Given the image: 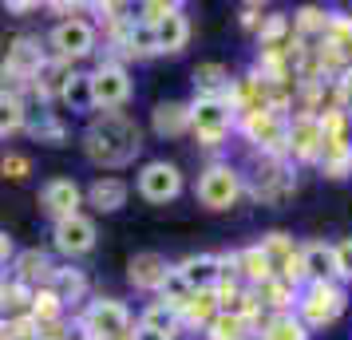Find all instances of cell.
I'll return each instance as SVG.
<instances>
[{"mask_svg": "<svg viewBox=\"0 0 352 340\" xmlns=\"http://www.w3.org/2000/svg\"><path fill=\"white\" fill-rule=\"evenodd\" d=\"M333 253H336V277H340V281H352V238L336 242Z\"/></svg>", "mask_w": 352, "mask_h": 340, "instance_id": "f35d334b", "label": "cell"}, {"mask_svg": "<svg viewBox=\"0 0 352 340\" xmlns=\"http://www.w3.org/2000/svg\"><path fill=\"white\" fill-rule=\"evenodd\" d=\"M44 48H40V40H32V36H20L16 44L8 48V60H4V67H8V76H16V80H36V71L44 67Z\"/></svg>", "mask_w": 352, "mask_h": 340, "instance_id": "9a60e30c", "label": "cell"}, {"mask_svg": "<svg viewBox=\"0 0 352 340\" xmlns=\"http://www.w3.org/2000/svg\"><path fill=\"white\" fill-rule=\"evenodd\" d=\"M127 340H170V337H162V332H151V328H143V324H139V328H135Z\"/></svg>", "mask_w": 352, "mask_h": 340, "instance_id": "7bdbcfd3", "label": "cell"}, {"mask_svg": "<svg viewBox=\"0 0 352 340\" xmlns=\"http://www.w3.org/2000/svg\"><path fill=\"white\" fill-rule=\"evenodd\" d=\"M320 174L324 179H349L352 174V143H320Z\"/></svg>", "mask_w": 352, "mask_h": 340, "instance_id": "44dd1931", "label": "cell"}, {"mask_svg": "<svg viewBox=\"0 0 352 340\" xmlns=\"http://www.w3.org/2000/svg\"><path fill=\"white\" fill-rule=\"evenodd\" d=\"M234 273V253L230 258H214V253H194V258H186L182 265H178V277L190 285L194 293L202 289H214L222 277Z\"/></svg>", "mask_w": 352, "mask_h": 340, "instance_id": "ba28073f", "label": "cell"}, {"mask_svg": "<svg viewBox=\"0 0 352 340\" xmlns=\"http://www.w3.org/2000/svg\"><path fill=\"white\" fill-rule=\"evenodd\" d=\"M241 127H245V135H250V143L261 146V155H285V131L289 123L281 119V115L273 111H254V115H241Z\"/></svg>", "mask_w": 352, "mask_h": 340, "instance_id": "9c48e42d", "label": "cell"}, {"mask_svg": "<svg viewBox=\"0 0 352 340\" xmlns=\"http://www.w3.org/2000/svg\"><path fill=\"white\" fill-rule=\"evenodd\" d=\"M151 28H155V48L159 52H182L186 40H190V20L182 16V8H175L170 16H162Z\"/></svg>", "mask_w": 352, "mask_h": 340, "instance_id": "ac0fdd59", "label": "cell"}, {"mask_svg": "<svg viewBox=\"0 0 352 340\" xmlns=\"http://www.w3.org/2000/svg\"><path fill=\"white\" fill-rule=\"evenodd\" d=\"M143 328H151V332H162V337H170L175 340L178 337V324H182V317H178L175 308H166V305H151L143 313Z\"/></svg>", "mask_w": 352, "mask_h": 340, "instance_id": "4dcf8cb0", "label": "cell"}, {"mask_svg": "<svg viewBox=\"0 0 352 340\" xmlns=\"http://www.w3.org/2000/svg\"><path fill=\"white\" fill-rule=\"evenodd\" d=\"M80 202H83V190L72 179H52L48 186L40 190V206H44L56 222H64V218H72V214H80Z\"/></svg>", "mask_w": 352, "mask_h": 340, "instance_id": "5bb4252c", "label": "cell"}, {"mask_svg": "<svg viewBox=\"0 0 352 340\" xmlns=\"http://www.w3.org/2000/svg\"><path fill=\"white\" fill-rule=\"evenodd\" d=\"M178 317H182V321H190V324H202V328H206V324L214 321V317H218V301H214V293H210V289L194 293L190 301H186V308H182Z\"/></svg>", "mask_w": 352, "mask_h": 340, "instance_id": "f546056e", "label": "cell"}, {"mask_svg": "<svg viewBox=\"0 0 352 340\" xmlns=\"http://www.w3.org/2000/svg\"><path fill=\"white\" fill-rule=\"evenodd\" d=\"M60 301H56V297H52L48 289H36L32 293V321L36 324H52V321H60Z\"/></svg>", "mask_w": 352, "mask_h": 340, "instance_id": "8d00e7d4", "label": "cell"}, {"mask_svg": "<svg viewBox=\"0 0 352 340\" xmlns=\"http://www.w3.org/2000/svg\"><path fill=\"white\" fill-rule=\"evenodd\" d=\"M285 155H293V159H301V162H313L320 155V123H317V115L301 111V115L289 119Z\"/></svg>", "mask_w": 352, "mask_h": 340, "instance_id": "8fae6325", "label": "cell"}, {"mask_svg": "<svg viewBox=\"0 0 352 340\" xmlns=\"http://www.w3.org/2000/svg\"><path fill=\"white\" fill-rule=\"evenodd\" d=\"M344 115H349V131H352V103H349V111H344Z\"/></svg>", "mask_w": 352, "mask_h": 340, "instance_id": "bcb514c9", "label": "cell"}, {"mask_svg": "<svg viewBox=\"0 0 352 340\" xmlns=\"http://www.w3.org/2000/svg\"><path fill=\"white\" fill-rule=\"evenodd\" d=\"M52 238H56V249H64L67 258H80L87 249H96V222L83 214H72L64 222H56Z\"/></svg>", "mask_w": 352, "mask_h": 340, "instance_id": "4fadbf2b", "label": "cell"}, {"mask_svg": "<svg viewBox=\"0 0 352 340\" xmlns=\"http://www.w3.org/2000/svg\"><path fill=\"white\" fill-rule=\"evenodd\" d=\"M159 297H162L159 305H166V308H175V313H182V308H186V301L194 297V289L186 285V281H182V277H178V269H170V273H166V281H162Z\"/></svg>", "mask_w": 352, "mask_h": 340, "instance_id": "1f68e13d", "label": "cell"}, {"mask_svg": "<svg viewBox=\"0 0 352 340\" xmlns=\"http://www.w3.org/2000/svg\"><path fill=\"white\" fill-rule=\"evenodd\" d=\"M234 273H241L250 285H265L273 277V269H270V261H265V253L257 245H250V249L234 253Z\"/></svg>", "mask_w": 352, "mask_h": 340, "instance_id": "603a6c76", "label": "cell"}, {"mask_svg": "<svg viewBox=\"0 0 352 340\" xmlns=\"http://www.w3.org/2000/svg\"><path fill=\"white\" fill-rule=\"evenodd\" d=\"M261 337L265 340H309V328L301 324V317H293V313H277V317L265 321Z\"/></svg>", "mask_w": 352, "mask_h": 340, "instance_id": "484cf974", "label": "cell"}, {"mask_svg": "<svg viewBox=\"0 0 352 340\" xmlns=\"http://www.w3.org/2000/svg\"><path fill=\"white\" fill-rule=\"evenodd\" d=\"M123 48H127V56H155V28L151 24H143V20H131L127 32H123Z\"/></svg>", "mask_w": 352, "mask_h": 340, "instance_id": "83f0119b", "label": "cell"}, {"mask_svg": "<svg viewBox=\"0 0 352 340\" xmlns=\"http://www.w3.org/2000/svg\"><path fill=\"white\" fill-rule=\"evenodd\" d=\"M178 4H159V0H151V4H143V24H159L162 16H170Z\"/></svg>", "mask_w": 352, "mask_h": 340, "instance_id": "60d3db41", "label": "cell"}, {"mask_svg": "<svg viewBox=\"0 0 352 340\" xmlns=\"http://www.w3.org/2000/svg\"><path fill=\"white\" fill-rule=\"evenodd\" d=\"M293 28H297V32H320L324 36V28H329V12L317 8V4H305L301 12L293 16Z\"/></svg>", "mask_w": 352, "mask_h": 340, "instance_id": "74e56055", "label": "cell"}, {"mask_svg": "<svg viewBox=\"0 0 352 340\" xmlns=\"http://www.w3.org/2000/svg\"><path fill=\"white\" fill-rule=\"evenodd\" d=\"M297 305H301V324L305 328H324V324H333L336 317L344 313L349 297H344V289H340L336 281H309Z\"/></svg>", "mask_w": 352, "mask_h": 340, "instance_id": "7a4b0ae2", "label": "cell"}, {"mask_svg": "<svg viewBox=\"0 0 352 340\" xmlns=\"http://www.w3.org/2000/svg\"><path fill=\"white\" fill-rule=\"evenodd\" d=\"M60 95H64V103L72 111H91V107H96V103H91V83H87V76H76V71L67 76Z\"/></svg>", "mask_w": 352, "mask_h": 340, "instance_id": "d6a6232c", "label": "cell"}, {"mask_svg": "<svg viewBox=\"0 0 352 340\" xmlns=\"http://www.w3.org/2000/svg\"><path fill=\"white\" fill-rule=\"evenodd\" d=\"M24 99L12 95V91H0V135H8V131H20L24 127Z\"/></svg>", "mask_w": 352, "mask_h": 340, "instance_id": "836d02e7", "label": "cell"}, {"mask_svg": "<svg viewBox=\"0 0 352 340\" xmlns=\"http://www.w3.org/2000/svg\"><path fill=\"white\" fill-rule=\"evenodd\" d=\"M139 194L146 202H155V206L178 198L182 194V170H178L175 162H146L143 174H139Z\"/></svg>", "mask_w": 352, "mask_h": 340, "instance_id": "52a82bcc", "label": "cell"}, {"mask_svg": "<svg viewBox=\"0 0 352 340\" xmlns=\"http://www.w3.org/2000/svg\"><path fill=\"white\" fill-rule=\"evenodd\" d=\"M241 340H265V337H261V332H245Z\"/></svg>", "mask_w": 352, "mask_h": 340, "instance_id": "f6af8a7d", "label": "cell"}, {"mask_svg": "<svg viewBox=\"0 0 352 340\" xmlns=\"http://www.w3.org/2000/svg\"><path fill=\"white\" fill-rule=\"evenodd\" d=\"M261 20H265L261 4H241V24L245 28H261Z\"/></svg>", "mask_w": 352, "mask_h": 340, "instance_id": "b9f144b4", "label": "cell"}, {"mask_svg": "<svg viewBox=\"0 0 352 340\" xmlns=\"http://www.w3.org/2000/svg\"><path fill=\"white\" fill-rule=\"evenodd\" d=\"M52 277V265L44 253H36V249H28V253H20L16 258V285H32V281H48Z\"/></svg>", "mask_w": 352, "mask_h": 340, "instance_id": "4316f807", "label": "cell"}, {"mask_svg": "<svg viewBox=\"0 0 352 340\" xmlns=\"http://www.w3.org/2000/svg\"><path fill=\"white\" fill-rule=\"evenodd\" d=\"M257 301H261V305H273L277 313H289V305L297 301V289L285 285L281 277H270L265 285H257Z\"/></svg>", "mask_w": 352, "mask_h": 340, "instance_id": "f1b7e54d", "label": "cell"}, {"mask_svg": "<svg viewBox=\"0 0 352 340\" xmlns=\"http://www.w3.org/2000/svg\"><path fill=\"white\" fill-rule=\"evenodd\" d=\"M87 83H91V103L96 107H107V111H119L131 95V80L119 64H99L87 76Z\"/></svg>", "mask_w": 352, "mask_h": 340, "instance_id": "8992f818", "label": "cell"}, {"mask_svg": "<svg viewBox=\"0 0 352 340\" xmlns=\"http://www.w3.org/2000/svg\"><path fill=\"white\" fill-rule=\"evenodd\" d=\"M324 44H329V48H336L340 56H349V52H352V16H329Z\"/></svg>", "mask_w": 352, "mask_h": 340, "instance_id": "d590c367", "label": "cell"}, {"mask_svg": "<svg viewBox=\"0 0 352 340\" xmlns=\"http://www.w3.org/2000/svg\"><path fill=\"white\" fill-rule=\"evenodd\" d=\"M83 146L91 162H103V166H123L139 155V127L135 119H127L123 111H103V119H96L87 135H83Z\"/></svg>", "mask_w": 352, "mask_h": 340, "instance_id": "6da1fadb", "label": "cell"}, {"mask_svg": "<svg viewBox=\"0 0 352 340\" xmlns=\"http://www.w3.org/2000/svg\"><path fill=\"white\" fill-rule=\"evenodd\" d=\"M198 198H202V206H210V210H230L241 198V174L230 162L210 166L206 174L198 179Z\"/></svg>", "mask_w": 352, "mask_h": 340, "instance_id": "277c9868", "label": "cell"}, {"mask_svg": "<svg viewBox=\"0 0 352 340\" xmlns=\"http://www.w3.org/2000/svg\"><path fill=\"white\" fill-rule=\"evenodd\" d=\"M48 293L60 301V305H64V301H80L83 293H87V281H83L80 269H52Z\"/></svg>", "mask_w": 352, "mask_h": 340, "instance_id": "cb8c5ba5", "label": "cell"}, {"mask_svg": "<svg viewBox=\"0 0 352 340\" xmlns=\"http://www.w3.org/2000/svg\"><path fill=\"white\" fill-rule=\"evenodd\" d=\"M349 56H352V52H349Z\"/></svg>", "mask_w": 352, "mask_h": 340, "instance_id": "7dc6e473", "label": "cell"}, {"mask_svg": "<svg viewBox=\"0 0 352 340\" xmlns=\"http://www.w3.org/2000/svg\"><path fill=\"white\" fill-rule=\"evenodd\" d=\"M257 249L265 253V261H270V269H273V277L281 273V265H285L293 253H297V245H293V238L289 234H281V229H273V234H265L261 242H257Z\"/></svg>", "mask_w": 352, "mask_h": 340, "instance_id": "d4e9b609", "label": "cell"}, {"mask_svg": "<svg viewBox=\"0 0 352 340\" xmlns=\"http://www.w3.org/2000/svg\"><path fill=\"white\" fill-rule=\"evenodd\" d=\"M254 194L261 198V202H281V198L293 194V174L285 170V162L277 159V155H261Z\"/></svg>", "mask_w": 352, "mask_h": 340, "instance_id": "7c38bea8", "label": "cell"}, {"mask_svg": "<svg viewBox=\"0 0 352 340\" xmlns=\"http://www.w3.org/2000/svg\"><path fill=\"white\" fill-rule=\"evenodd\" d=\"M301 269H305V281H333V277H336L333 245H329V242L301 245Z\"/></svg>", "mask_w": 352, "mask_h": 340, "instance_id": "e0dca14e", "label": "cell"}, {"mask_svg": "<svg viewBox=\"0 0 352 340\" xmlns=\"http://www.w3.org/2000/svg\"><path fill=\"white\" fill-rule=\"evenodd\" d=\"M230 127H234V111L222 99H194L190 103V131L206 146H218L230 135Z\"/></svg>", "mask_w": 352, "mask_h": 340, "instance_id": "5b68a950", "label": "cell"}, {"mask_svg": "<svg viewBox=\"0 0 352 340\" xmlns=\"http://www.w3.org/2000/svg\"><path fill=\"white\" fill-rule=\"evenodd\" d=\"M8 253H12V242H8V238H4V234H0V261L8 258Z\"/></svg>", "mask_w": 352, "mask_h": 340, "instance_id": "ee69618b", "label": "cell"}, {"mask_svg": "<svg viewBox=\"0 0 352 340\" xmlns=\"http://www.w3.org/2000/svg\"><path fill=\"white\" fill-rule=\"evenodd\" d=\"M230 71H226L222 64H198L194 67V91H198V99H226V91H230Z\"/></svg>", "mask_w": 352, "mask_h": 340, "instance_id": "ffe728a7", "label": "cell"}, {"mask_svg": "<svg viewBox=\"0 0 352 340\" xmlns=\"http://www.w3.org/2000/svg\"><path fill=\"white\" fill-rule=\"evenodd\" d=\"M166 273H170V265H166L162 253H135L131 265H127L131 285H135V289H146V293H159Z\"/></svg>", "mask_w": 352, "mask_h": 340, "instance_id": "2e32d148", "label": "cell"}, {"mask_svg": "<svg viewBox=\"0 0 352 340\" xmlns=\"http://www.w3.org/2000/svg\"><path fill=\"white\" fill-rule=\"evenodd\" d=\"M83 332L87 340H127L131 337V313L111 297H99L83 313Z\"/></svg>", "mask_w": 352, "mask_h": 340, "instance_id": "3957f363", "label": "cell"}, {"mask_svg": "<svg viewBox=\"0 0 352 340\" xmlns=\"http://www.w3.org/2000/svg\"><path fill=\"white\" fill-rule=\"evenodd\" d=\"M127 194H131L127 182H123V179H111V174H107V179H96V182H91V190H87V202H91L99 214H115L119 206H127Z\"/></svg>", "mask_w": 352, "mask_h": 340, "instance_id": "d6986e66", "label": "cell"}, {"mask_svg": "<svg viewBox=\"0 0 352 340\" xmlns=\"http://www.w3.org/2000/svg\"><path fill=\"white\" fill-rule=\"evenodd\" d=\"M155 131L166 135V139H175V135H186L190 131V107L186 103H159L155 107Z\"/></svg>", "mask_w": 352, "mask_h": 340, "instance_id": "7402d4cb", "label": "cell"}, {"mask_svg": "<svg viewBox=\"0 0 352 340\" xmlns=\"http://www.w3.org/2000/svg\"><path fill=\"white\" fill-rule=\"evenodd\" d=\"M28 170H32V162L24 159V155H4V162H0V174L4 179H28Z\"/></svg>", "mask_w": 352, "mask_h": 340, "instance_id": "ab89813d", "label": "cell"}, {"mask_svg": "<svg viewBox=\"0 0 352 340\" xmlns=\"http://www.w3.org/2000/svg\"><path fill=\"white\" fill-rule=\"evenodd\" d=\"M52 48H56V60H80L87 52L96 48V28L87 24V20H64V24H56V32H52Z\"/></svg>", "mask_w": 352, "mask_h": 340, "instance_id": "30bf717a", "label": "cell"}, {"mask_svg": "<svg viewBox=\"0 0 352 340\" xmlns=\"http://www.w3.org/2000/svg\"><path fill=\"white\" fill-rule=\"evenodd\" d=\"M245 332H250V328H245L234 313H218V317L206 324V340H241Z\"/></svg>", "mask_w": 352, "mask_h": 340, "instance_id": "e575fe53", "label": "cell"}]
</instances>
